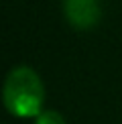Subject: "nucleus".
Here are the masks:
<instances>
[{"label":"nucleus","instance_id":"1","mask_svg":"<svg viewBox=\"0 0 122 124\" xmlns=\"http://www.w3.org/2000/svg\"><path fill=\"white\" fill-rule=\"evenodd\" d=\"M4 108L16 118H37L43 112L45 85L39 73L29 65L10 69L2 87Z\"/></svg>","mask_w":122,"mask_h":124},{"label":"nucleus","instance_id":"2","mask_svg":"<svg viewBox=\"0 0 122 124\" xmlns=\"http://www.w3.org/2000/svg\"><path fill=\"white\" fill-rule=\"evenodd\" d=\"M63 14L73 29L88 31L100 20V2L98 0H63Z\"/></svg>","mask_w":122,"mask_h":124},{"label":"nucleus","instance_id":"3","mask_svg":"<svg viewBox=\"0 0 122 124\" xmlns=\"http://www.w3.org/2000/svg\"><path fill=\"white\" fill-rule=\"evenodd\" d=\"M35 124H67L61 112L57 110H43L35 118Z\"/></svg>","mask_w":122,"mask_h":124}]
</instances>
